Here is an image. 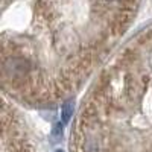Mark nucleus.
Wrapping results in <instances>:
<instances>
[{"label":"nucleus","instance_id":"nucleus-1","mask_svg":"<svg viewBox=\"0 0 152 152\" xmlns=\"http://www.w3.org/2000/svg\"><path fill=\"white\" fill-rule=\"evenodd\" d=\"M26 69H28V62H24L23 59H11L8 61V64H6V72L9 75H23V73H26Z\"/></svg>","mask_w":152,"mask_h":152},{"label":"nucleus","instance_id":"nucleus-2","mask_svg":"<svg viewBox=\"0 0 152 152\" xmlns=\"http://www.w3.org/2000/svg\"><path fill=\"white\" fill-rule=\"evenodd\" d=\"M73 100H67L64 102V105L61 107V119H62V123H69V120L72 119L73 116Z\"/></svg>","mask_w":152,"mask_h":152},{"label":"nucleus","instance_id":"nucleus-3","mask_svg":"<svg viewBox=\"0 0 152 152\" xmlns=\"http://www.w3.org/2000/svg\"><path fill=\"white\" fill-rule=\"evenodd\" d=\"M55 152H62V151H55Z\"/></svg>","mask_w":152,"mask_h":152}]
</instances>
